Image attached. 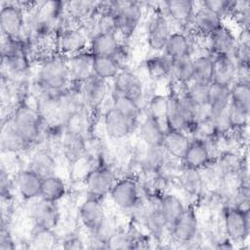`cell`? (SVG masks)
<instances>
[{"label": "cell", "mask_w": 250, "mask_h": 250, "mask_svg": "<svg viewBox=\"0 0 250 250\" xmlns=\"http://www.w3.org/2000/svg\"><path fill=\"white\" fill-rule=\"evenodd\" d=\"M16 248V244L12 237L11 232L7 228L2 225L0 232V250H13Z\"/></svg>", "instance_id": "816d5d0a"}, {"label": "cell", "mask_w": 250, "mask_h": 250, "mask_svg": "<svg viewBox=\"0 0 250 250\" xmlns=\"http://www.w3.org/2000/svg\"><path fill=\"white\" fill-rule=\"evenodd\" d=\"M249 113L250 110L245 109L232 102H229L227 108V114L229 125L231 127V132L239 131L248 127Z\"/></svg>", "instance_id": "60d3db41"}, {"label": "cell", "mask_w": 250, "mask_h": 250, "mask_svg": "<svg viewBox=\"0 0 250 250\" xmlns=\"http://www.w3.org/2000/svg\"><path fill=\"white\" fill-rule=\"evenodd\" d=\"M143 17V8L138 2H118L115 12V30L130 36L139 26Z\"/></svg>", "instance_id": "8992f818"}, {"label": "cell", "mask_w": 250, "mask_h": 250, "mask_svg": "<svg viewBox=\"0 0 250 250\" xmlns=\"http://www.w3.org/2000/svg\"><path fill=\"white\" fill-rule=\"evenodd\" d=\"M65 193L66 186L61 177L53 175L42 179L39 198L48 202L57 203L64 197Z\"/></svg>", "instance_id": "f546056e"}, {"label": "cell", "mask_w": 250, "mask_h": 250, "mask_svg": "<svg viewBox=\"0 0 250 250\" xmlns=\"http://www.w3.org/2000/svg\"><path fill=\"white\" fill-rule=\"evenodd\" d=\"M25 20L22 7L19 3H6L0 11V28L7 38L20 39Z\"/></svg>", "instance_id": "52a82bcc"}, {"label": "cell", "mask_w": 250, "mask_h": 250, "mask_svg": "<svg viewBox=\"0 0 250 250\" xmlns=\"http://www.w3.org/2000/svg\"><path fill=\"white\" fill-rule=\"evenodd\" d=\"M178 181L183 190L190 196H198L204 188V178L200 170L182 166L178 174Z\"/></svg>", "instance_id": "83f0119b"}, {"label": "cell", "mask_w": 250, "mask_h": 250, "mask_svg": "<svg viewBox=\"0 0 250 250\" xmlns=\"http://www.w3.org/2000/svg\"><path fill=\"white\" fill-rule=\"evenodd\" d=\"M213 82L225 86H231L235 82L236 62L234 59L227 55H214Z\"/></svg>", "instance_id": "603a6c76"}, {"label": "cell", "mask_w": 250, "mask_h": 250, "mask_svg": "<svg viewBox=\"0 0 250 250\" xmlns=\"http://www.w3.org/2000/svg\"><path fill=\"white\" fill-rule=\"evenodd\" d=\"M164 122L166 124V129L178 130L186 133L190 132L194 125L186 111L180 96L176 92H171L168 95V106Z\"/></svg>", "instance_id": "9c48e42d"}, {"label": "cell", "mask_w": 250, "mask_h": 250, "mask_svg": "<svg viewBox=\"0 0 250 250\" xmlns=\"http://www.w3.org/2000/svg\"><path fill=\"white\" fill-rule=\"evenodd\" d=\"M42 178L30 168L22 169L16 176V187L20 195L24 200L39 198Z\"/></svg>", "instance_id": "d6986e66"}, {"label": "cell", "mask_w": 250, "mask_h": 250, "mask_svg": "<svg viewBox=\"0 0 250 250\" xmlns=\"http://www.w3.org/2000/svg\"><path fill=\"white\" fill-rule=\"evenodd\" d=\"M44 118L36 107L27 104H20L11 118L12 124L31 146L36 143L42 133Z\"/></svg>", "instance_id": "7a4b0ae2"}, {"label": "cell", "mask_w": 250, "mask_h": 250, "mask_svg": "<svg viewBox=\"0 0 250 250\" xmlns=\"http://www.w3.org/2000/svg\"><path fill=\"white\" fill-rule=\"evenodd\" d=\"M146 146V150L141 158V164L146 172L157 173L166 162V152L162 147Z\"/></svg>", "instance_id": "f35d334b"}, {"label": "cell", "mask_w": 250, "mask_h": 250, "mask_svg": "<svg viewBox=\"0 0 250 250\" xmlns=\"http://www.w3.org/2000/svg\"><path fill=\"white\" fill-rule=\"evenodd\" d=\"M171 33L167 18L160 13L155 14L149 21L146 30V42L148 47L155 52L163 51Z\"/></svg>", "instance_id": "5bb4252c"}, {"label": "cell", "mask_w": 250, "mask_h": 250, "mask_svg": "<svg viewBox=\"0 0 250 250\" xmlns=\"http://www.w3.org/2000/svg\"><path fill=\"white\" fill-rule=\"evenodd\" d=\"M165 130L161 125V121L147 114L141 123L139 134L145 146L162 147Z\"/></svg>", "instance_id": "cb8c5ba5"}, {"label": "cell", "mask_w": 250, "mask_h": 250, "mask_svg": "<svg viewBox=\"0 0 250 250\" xmlns=\"http://www.w3.org/2000/svg\"><path fill=\"white\" fill-rule=\"evenodd\" d=\"M62 148L66 157L75 161L86 154V140L85 136L69 133L64 131L62 138Z\"/></svg>", "instance_id": "74e56055"}, {"label": "cell", "mask_w": 250, "mask_h": 250, "mask_svg": "<svg viewBox=\"0 0 250 250\" xmlns=\"http://www.w3.org/2000/svg\"><path fill=\"white\" fill-rule=\"evenodd\" d=\"M235 1L229 0H206L201 2V6L219 16L222 20L227 16H231Z\"/></svg>", "instance_id": "bcb514c9"}, {"label": "cell", "mask_w": 250, "mask_h": 250, "mask_svg": "<svg viewBox=\"0 0 250 250\" xmlns=\"http://www.w3.org/2000/svg\"><path fill=\"white\" fill-rule=\"evenodd\" d=\"M111 106L136 125L141 115V106L139 103L125 95L113 92Z\"/></svg>", "instance_id": "8d00e7d4"}, {"label": "cell", "mask_w": 250, "mask_h": 250, "mask_svg": "<svg viewBox=\"0 0 250 250\" xmlns=\"http://www.w3.org/2000/svg\"><path fill=\"white\" fill-rule=\"evenodd\" d=\"M170 64L171 59L164 55L150 58L146 62V67L149 76L155 79L165 76L170 77Z\"/></svg>", "instance_id": "7bdbcfd3"}, {"label": "cell", "mask_w": 250, "mask_h": 250, "mask_svg": "<svg viewBox=\"0 0 250 250\" xmlns=\"http://www.w3.org/2000/svg\"><path fill=\"white\" fill-rule=\"evenodd\" d=\"M236 63L249 64L250 62V35L249 28H241L236 36V46L233 54Z\"/></svg>", "instance_id": "b9f144b4"}, {"label": "cell", "mask_w": 250, "mask_h": 250, "mask_svg": "<svg viewBox=\"0 0 250 250\" xmlns=\"http://www.w3.org/2000/svg\"><path fill=\"white\" fill-rule=\"evenodd\" d=\"M170 77L181 85H187L191 82L193 79V59L191 57L172 59Z\"/></svg>", "instance_id": "836d02e7"}, {"label": "cell", "mask_w": 250, "mask_h": 250, "mask_svg": "<svg viewBox=\"0 0 250 250\" xmlns=\"http://www.w3.org/2000/svg\"><path fill=\"white\" fill-rule=\"evenodd\" d=\"M1 146L3 151L6 152H20L29 146V144L15 128L11 120L2 129Z\"/></svg>", "instance_id": "4dcf8cb0"}, {"label": "cell", "mask_w": 250, "mask_h": 250, "mask_svg": "<svg viewBox=\"0 0 250 250\" xmlns=\"http://www.w3.org/2000/svg\"><path fill=\"white\" fill-rule=\"evenodd\" d=\"M80 89L85 105L91 108L101 105L108 92L106 80L99 78L94 74L80 84Z\"/></svg>", "instance_id": "e0dca14e"}, {"label": "cell", "mask_w": 250, "mask_h": 250, "mask_svg": "<svg viewBox=\"0 0 250 250\" xmlns=\"http://www.w3.org/2000/svg\"><path fill=\"white\" fill-rule=\"evenodd\" d=\"M62 247L63 249L70 250V249H83L85 246L82 239L79 236L69 235L63 239L62 243Z\"/></svg>", "instance_id": "f5cc1de1"}, {"label": "cell", "mask_w": 250, "mask_h": 250, "mask_svg": "<svg viewBox=\"0 0 250 250\" xmlns=\"http://www.w3.org/2000/svg\"><path fill=\"white\" fill-rule=\"evenodd\" d=\"M70 81L67 59L49 58L42 62L38 70L37 82L41 89L61 92L67 88Z\"/></svg>", "instance_id": "6da1fadb"}, {"label": "cell", "mask_w": 250, "mask_h": 250, "mask_svg": "<svg viewBox=\"0 0 250 250\" xmlns=\"http://www.w3.org/2000/svg\"><path fill=\"white\" fill-rule=\"evenodd\" d=\"M212 159L209 143L192 137L181 162L185 167L201 171L211 165Z\"/></svg>", "instance_id": "8fae6325"}, {"label": "cell", "mask_w": 250, "mask_h": 250, "mask_svg": "<svg viewBox=\"0 0 250 250\" xmlns=\"http://www.w3.org/2000/svg\"><path fill=\"white\" fill-rule=\"evenodd\" d=\"M158 207L163 214L170 229L174 222L184 212L186 205L184 204L183 200L176 194L164 193L159 199Z\"/></svg>", "instance_id": "1f68e13d"}, {"label": "cell", "mask_w": 250, "mask_h": 250, "mask_svg": "<svg viewBox=\"0 0 250 250\" xmlns=\"http://www.w3.org/2000/svg\"><path fill=\"white\" fill-rule=\"evenodd\" d=\"M207 38L210 55H227L233 58L236 46V35L229 27L222 24Z\"/></svg>", "instance_id": "2e32d148"}, {"label": "cell", "mask_w": 250, "mask_h": 250, "mask_svg": "<svg viewBox=\"0 0 250 250\" xmlns=\"http://www.w3.org/2000/svg\"><path fill=\"white\" fill-rule=\"evenodd\" d=\"M122 49L114 31H99L89 41V52L94 56L115 57Z\"/></svg>", "instance_id": "ac0fdd59"}, {"label": "cell", "mask_w": 250, "mask_h": 250, "mask_svg": "<svg viewBox=\"0 0 250 250\" xmlns=\"http://www.w3.org/2000/svg\"><path fill=\"white\" fill-rule=\"evenodd\" d=\"M32 242L37 244L38 248H48L54 242H57V238L53 229H46L35 227L34 233L32 235Z\"/></svg>", "instance_id": "f907efd6"}, {"label": "cell", "mask_w": 250, "mask_h": 250, "mask_svg": "<svg viewBox=\"0 0 250 250\" xmlns=\"http://www.w3.org/2000/svg\"><path fill=\"white\" fill-rule=\"evenodd\" d=\"M79 218L82 225L95 232L106 220L105 210L101 199L88 196L79 207Z\"/></svg>", "instance_id": "7c38bea8"}, {"label": "cell", "mask_w": 250, "mask_h": 250, "mask_svg": "<svg viewBox=\"0 0 250 250\" xmlns=\"http://www.w3.org/2000/svg\"><path fill=\"white\" fill-rule=\"evenodd\" d=\"M135 239L129 233L115 230L106 242V248L109 249H133Z\"/></svg>", "instance_id": "c3c4849f"}, {"label": "cell", "mask_w": 250, "mask_h": 250, "mask_svg": "<svg viewBox=\"0 0 250 250\" xmlns=\"http://www.w3.org/2000/svg\"><path fill=\"white\" fill-rule=\"evenodd\" d=\"M88 196L103 199L109 194L116 180L112 170L105 165L93 167L84 178Z\"/></svg>", "instance_id": "277c9868"}, {"label": "cell", "mask_w": 250, "mask_h": 250, "mask_svg": "<svg viewBox=\"0 0 250 250\" xmlns=\"http://www.w3.org/2000/svg\"><path fill=\"white\" fill-rule=\"evenodd\" d=\"M222 216L227 237L232 243H243L250 231L249 209L243 210L229 204L223 208Z\"/></svg>", "instance_id": "3957f363"}, {"label": "cell", "mask_w": 250, "mask_h": 250, "mask_svg": "<svg viewBox=\"0 0 250 250\" xmlns=\"http://www.w3.org/2000/svg\"><path fill=\"white\" fill-rule=\"evenodd\" d=\"M93 59L94 56L89 51H84L67 58L70 79L73 83L81 84L94 74Z\"/></svg>", "instance_id": "44dd1931"}, {"label": "cell", "mask_w": 250, "mask_h": 250, "mask_svg": "<svg viewBox=\"0 0 250 250\" xmlns=\"http://www.w3.org/2000/svg\"><path fill=\"white\" fill-rule=\"evenodd\" d=\"M121 69V63L114 57L94 56L93 73L97 77L107 81L108 79H113Z\"/></svg>", "instance_id": "d6a6232c"}, {"label": "cell", "mask_w": 250, "mask_h": 250, "mask_svg": "<svg viewBox=\"0 0 250 250\" xmlns=\"http://www.w3.org/2000/svg\"><path fill=\"white\" fill-rule=\"evenodd\" d=\"M88 126L87 115L84 109L71 113L64 120V131L85 136Z\"/></svg>", "instance_id": "f6af8a7d"}, {"label": "cell", "mask_w": 250, "mask_h": 250, "mask_svg": "<svg viewBox=\"0 0 250 250\" xmlns=\"http://www.w3.org/2000/svg\"><path fill=\"white\" fill-rule=\"evenodd\" d=\"M191 42L184 32H172L163 49V55L169 59L191 57Z\"/></svg>", "instance_id": "484cf974"}, {"label": "cell", "mask_w": 250, "mask_h": 250, "mask_svg": "<svg viewBox=\"0 0 250 250\" xmlns=\"http://www.w3.org/2000/svg\"><path fill=\"white\" fill-rule=\"evenodd\" d=\"M134 124L117 111L114 107H109L104 114V128L108 138L112 140H122L128 137Z\"/></svg>", "instance_id": "9a60e30c"}, {"label": "cell", "mask_w": 250, "mask_h": 250, "mask_svg": "<svg viewBox=\"0 0 250 250\" xmlns=\"http://www.w3.org/2000/svg\"><path fill=\"white\" fill-rule=\"evenodd\" d=\"M229 86L211 83L208 90V104L211 109V118L228 108L230 102Z\"/></svg>", "instance_id": "f1b7e54d"}, {"label": "cell", "mask_w": 250, "mask_h": 250, "mask_svg": "<svg viewBox=\"0 0 250 250\" xmlns=\"http://www.w3.org/2000/svg\"><path fill=\"white\" fill-rule=\"evenodd\" d=\"M231 16L236 20L238 24L241 25V28H249L248 25L250 21V1H235Z\"/></svg>", "instance_id": "681fc988"}, {"label": "cell", "mask_w": 250, "mask_h": 250, "mask_svg": "<svg viewBox=\"0 0 250 250\" xmlns=\"http://www.w3.org/2000/svg\"><path fill=\"white\" fill-rule=\"evenodd\" d=\"M214 77V60L210 54L201 55L193 59V79L192 81L210 85Z\"/></svg>", "instance_id": "e575fe53"}, {"label": "cell", "mask_w": 250, "mask_h": 250, "mask_svg": "<svg viewBox=\"0 0 250 250\" xmlns=\"http://www.w3.org/2000/svg\"><path fill=\"white\" fill-rule=\"evenodd\" d=\"M169 230L178 242H191L198 232V219L194 207L192 205L186 206L184 212L174 222Z\"/></svg>", "instance_id": "30bf717a"}, {"label": "cell", "mask_w": 250, "mask_h": 250, "mask_svg": "<svg viewBox=\"0 0 250 250\" xmlns=\"http://www.w3.org/2000/svg\"><path fill=\"white\" fill-rule=\"evenodd\" d=\"M112 80L114 93L125 95L137 103H141L144 96V85L136 73L127 69H121Z\"/></svg>", "instance_id": "4fadbf2b"}, {"label": "cell", "mask_w": 250, "mask_h": 250, "mask_svg": "<svg viewBox=\"0 0 250 250\" xmlns=\"http://www.w3.org/2000/svg\"><path fill=\"white\" fill-rule=\"evenodd\" d=\"M168 106V96L164 95H154L150 98L148 103V112L147 114L158 119L159 121H164Z\"/></svg>", "instance_id": "7dc6e473"}, {"label": "cell", "mask_w": 250, "mask_h": 250, "mask_svg": "<svg viewBox=\"0 0 250 250\" xmlns=\"http://www.w3.org/2000/svg\"><path fill=\"white\" fill-rule=\"evenodd\" d=\"M230 102L250 110V84L235 81L229 88Z\"/></svg>", "instance_id": "ee69618b"}, {"label": "cell", "mask_w": 250, "mask_h": 250, "mask_svg": "<svg viewBox=\"0 0 250 250\" xmlns=\"http://www.w3.org/2000/svg\"><path fill=\"white\" fill-rule=\"evenodd\" d=\"M191 22L196 33L205 37L210 36L224 24L223 20L219 16L202 6L194 12Z\"/></svg>", "instance_id": "d4e9b609"}, {"label": "cell", "mask_w": 250, "mask_h": 250, "mask_svg": "<svg viewBox=\"0 0 250 250\" xmlns=\"http://www.w3.org/2000/svg\"><path fill=\"white\" fill-rule=\"evenodd\" d=\"M109 196L120 209H132L138 205L140 200L139 185L133 178L120 179L115 182Z\"/></svg>", "instance_id": "ba28073f"}, {"label": "cell", "mask_w": 250, "mask_h": 250, "mask_svg": "<svg viewBox=\"0 0 250 250\" xmlns=\"http://www.w3.org/2000/svg\"><path fill=\"white\" fill-rule=\"evenodd\" d=\"M32 218L37 228L53 229L60 221V211L56 203L48 202L40 198L32 209Z\"/></svg>", "instance_id": "7402d4cb"}, {"label": "cell", "mask_w": 250, "mask_h": 250, "mask_svg": "<svg viewBox=\"0 0 250 250\" xmlns=\"http://www.w3.org/2000/svg\"><path fill=\"white\" fill-rule=\"evenodd\" d=\"M190 143V138L188 133L178 130L166 129L162 148L166 154L174 160L182 161L188 146Z\"/></svg>", "instance_id": "ffe728a7"}, {"label": "cell", "mask_w": 250, "mask_h": 250, "mask_svg": "<svg viewBox=\"0 0 250 250\" xmlns=\"http://www.w3.org/2000/svg\"><path fill=\"white\" fill-rule=\"evenodd\" d=\"M145 222L150 234L157 239H160L165 233V230L169 229V226L158 206L151 208L146 213Z\"/></svg>", "instance_id": "ab89813d"}, {"label": "cell", "mask_w": 250, "mask_h": 250, "mask_svg": "<svg viewBox=\"0 0 250 250\" xmlns=\"http://www.w3.org/2000/svg\"><path fill=\"white\" fill-rule=\"evenodd\" d=\"M166 14L177 23L187 25L191 22L195 9L194 3L188 0H169L164 2Z\"/></svg>", "instance_id": "4316f807"}, {"label": "cell", "mask_w": 250, "mask_h": 250, "mask_svg": "<svg viewBox=\"0 0 250 250\" xmlns=\"http://www.w3.org/2000/svg\"><path fill=\"white\" fill-rule=\"evenodd\" d=\"M42 179L56 175L57 163L53 155L47 150H37L30 158L29 167Z\"/></svg>", "instance_id": "d590c367"}, {"label": "cell", "mask_w": 250, "mask_h": 250, "mask_svg": "<svg viewBox=\"0 0 250 250\" xmlns=\"http://www.w3.org/2000/svg\"><path fill=\"white\" fill-rule=\"evenodd\" d=\"M85 31L78 26H65L58 29L56 45L63 56L71 57L86 51L89 44Z\"/></svg>", "instance_id": "5b68a950"}]
</instances>
